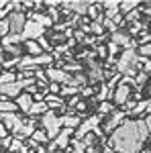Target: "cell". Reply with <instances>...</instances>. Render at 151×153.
<instances>
[{
	"label": "cell",
	"instance_id": "obj_5",
	"mask_svg": "<svg viewBox=\"0 0 151 153\" xmlns=\"http://www.w3.org/2000/svg\"><path fill=\"white\" fill-rule=\"evenodd\" d=\"M6 21H8V29H10V35H21L25 29V23H27V14L21 10H12L8 16H6Z\"/></svg>",
	"mask_w": 151,
	"mask_h": 153
},
{
	"label": "cell",
	"instance_id": "obj_17",
	"mask_svg": "<svg viewBox=\"0 0 151 153\" xmlns=\"http://www.w3.org/2000/svg\"><path fill=\"white\" fill-rule=\"evenodd\" d=\"M61 6L63 8H71L74 12H78V14H86L90 2H68V4H61Z\"/></svg>",
	"mask_w": 151,
	"mask_h": 153
},
{
	"label": "cell",
	"instance_id": "obj_19",
	"mask_svg": "<svg viewBox=\"0 0 151 153\" xmlns=\"http://www.w3.org/2000/svg\"><path fill=\"white\" fill-rule=\"evenodd\" d=\"M31 139H33V141H35L37 145H45V143L49 141V139H47V135H45V131H43V129H35V133L31 135Z\"/></svg>",
	"mask_w": 151,
	"mask_h": 153
},
{
	"label": "cell",
	"instance_id": "obj_28",
	"mask_svg": "<svg viewBox=\"0 0 151 153\" xmlns=\"http://www.w3.org/2000/svg\"><path fill=\"white\" fill-rule=\"evenodd\" d=\"M8 53H12L14 57H23V45H10V47H6Z\"/></svg>",
	"mask_w": 151,
	"mask_h": 153
},
{
	"label": "cell",
	"instance_id": "obj_4",
	"mask_svg": "<svg viewBox=\"0 0 151 153\" xmlns=\"http://www.w3.org/2000/svg\"><path fill=\"white\" fill-rule=\"evenodd\" d=\"M100 118L98 114H94V117H88L86 120H82L80 127L74 131V137H71V141H82L86 135H90V133H94V131L100 127Z\"/></svg>",
	"mask_w": 151,
	"mask_h": 153
},
{
	"label": "cell",
	"instance_id": "obj_34",
	"mask_svg": "<svg viewBox=\"0 0 151 153\" xmlns=\"http://www.w3.org/2000/svg\"><path fill=\"white\" fill-rule=\"evenodd\" d=\"M143 123H145V129H147V133L151 135V114L147 118H143Z\"/></svg>",
	"mask_w": 151,
	"mask_h": 153
},
{
	"label": "cell",
	"instance_id": "obj_3",
	"mask_svg": "<svg viewBox=\"0 0 151 153\" xmlns=\"http://www.w3.org/2000/svg\"><path fill=\"white\" fill-rule=\"evenodd\" d=\"M41 125H43L47 139H55L59 135V131H61V117L55 114L53 110H47L45 114L41 117Z\"/></svg>",
	"mask_w": 151,
	"mask_h": 153
},
{
	"label": "cell",
	"instance_id": "obj_27",
	"mask_svg": "<svg viewBox=\"0 0 151 153\" xmlns=\"http://www.w3.org/2000/svg\"><path fill=\"white\" fill-rule=\"evenodd\" d=\"M6 35H10V29H8V21L2 19L0 21V39H4Z\"/></svg>",
	"mask_w": 151,
	"mask_h": 153
},
{
	"label": "cell",
	"instance_id": "obj_6",
	"mask_svg": "<svg viewBox=\"0 0 151 153\" xmlns=\"http://www.w3.org/2000/svg\"><path fill=\"white\" fill-rule=\"evenodd\" d=\"M43 33H45V29L41 25H37L35 21H27L21 35H23V41H37L39 37H43Z\"/></svg>",
	"mask_w": 151,
	"mask_h": 153
},
{
	"label": "cell",
	"instance_id": "obj_13",
	"mask_svg": "<svg viewBox=\"0 0 151 153\" xmlns=\"http://www.w3.org/2000/svg\"><path fill=\"white\" fill-rule=\"evenodd\" d=\"M16 108L21 110V112H25V114H29V110H31V106H33V98L27 94V92H21V94L16 96Z\"/></svg>",
	"mask_w": 151,
	"mask_h": 153
},
{
	"label": "cell",
	"instance_id": "obj_35",
	"mask_svg": "<svg viewBox=\"0 0 151 153\" xmlns=\"http://www.w3.org/2000/svg\"><path fill=\"white\" fill-rule=\"evenodd\" d=\"M76 106H78V110H80V112H84V110H86V104H84V102H78Z\"/></svg>",
	"mask_w": 151,
	"mask_h": 153
},
{
	"label": "cell",
	"instance_id": "obj_31",
	"mask_svg": "<svg viewBox=\"0 0 151 153\" xmlns=\"http://www.w3.org/2000/svg\"><path fill=\"white\" fill-rule=\"evenodd\" d=\"M106 47H108V51H106V53H110V55H108V57H115L116 53H118V45H115V43H112V41H110V43H108V45H106Z\"/></svg>",
	"mask_w": 151,
	"mask_h": 153
},
{
	"label": "cell",
	"instance_id": "obj_26",
	"mask_svg": "<svg viewBox=\"0 0 151 153\" xmlns=\"http://www.w3.org/2000/svg\"><path fill=\"white\" fill-rule=\"evenodd\" d=\"M139 57H149L151 59V41L149 43H143L139 47Z\"/></svg>",
	"mask_w": 151,
	"mask_h": 153
},
{
	"label": "cell",
	"instance_id": "obj_11",
	"mask_svg": "<svg viewBox=\"0 0 151 153\" xmlns=\"http://www.w3.org/2000/svg\"><path fill=\"white\" fill-rule=\"evenodd\" d=\"M71 137H74V131H71V129H61V131H59V135L53 139L55 149H65L68 143L71 141Z\"/></svg>",
	"mask_w": 151,
	"mask_h": 153
},
{
	"label": "cell",
	"instance_id": "obj_37",
	"mask_svg": "<svg viewBox=\"0 0 151 153\" xmlns=\"http://www.w3.org/2000/svg\"><path fill=\"white\" fill-rule=\"evenodd\" d=\"M147 94L151 96V82H149V86H147Z\"/></svg>",
	"mask_w": 151,
	"mask_h": 153
},
{
	"label": "cell",
	"instance_id": "obj_30",
	"mask_svg": "<svg viewBox=\"0 0 151 153\" xmlns=\"http://www.w3.org/2000/svg\"><path fill=\"white\" fill-rule=\"evenodd\" d=\"M71 145H74V149H71L70 153H84V151H86V147H84V143H82V141H71Z\"/></svg>",
	"mask_w": 151,
	"mask_h": 153
},
{
	"label": "cell",
	"instance_id": "obj_7",
	"mask_svg": "<svg viewBox=\"0 0 151 153\" xmlns=\"http://www.w3.org/2000/svg\"><path fill=\"white\" fill-rule=\"evenodd\" d=\"M129 98H133V88L127 86V84H123V82H118L115 86V92H112V100H115V104L123 106Z\"/></svg>",
	"mask_w": 151,
	"mask_h": 153
},
{
	"label": "cell",
	"instance_id": "obj_18",
	"mask_svg": "<svg viewBox=\"0 0 151 153\" xmlns=\"http://www.w3.org/2000/svg\"><path fill=\"white\" fill-rule=\"evenodd\" d=\"M47 110V104L45 102H33V106H31V110H29V114L27 117H43Z\"/></svg>",
	"mask_w": 151,
	"mask_h": 153
},
{
	"label": "cell",
	"instance_id": "obj_24",
	"mask_svg": "<svg viewBox=\"0 0 151 153\" xmlns=\"http://www.w3.org/2000/svg\"><path fill=\"white\" fill-rule=\"evenodd\" d=\"M23 145H25L23 139H16V137H12V143H10V147H8V153H19Z\"/></svg>",
	"mask_w": 151,
	"mask_h": 153
},
{
	"label": "cell",
	"instance_id": "obj_25",
	"mask_svg": "<svg viewBox=\"0 0 151 153\" xmlns=\"http://www.w3.org/2000/svg\"><path fill=\"white\" fill-rule=\"evenodd\" d=\"M61 70L65 71V74H70V71L82 74V65H80V63H76V61H71V63H68V65H61Z\"/></svg>",
	"mask_w": 151,
	"mask_h": 153
},
{
	"label": "cell",
	"instance_id": "obj_23",
	"mask_svg": "<svg viewBox=\"0 0 151 153\" xmlns=\"http://www.w3.org/2000/svg\"><path fill=\"white\" fill-rule=\"evenodd\" d=\"M88 33H92V35H96V37H102L104 35V27L100 23H96V21H92V25L88 27Z\"/></svg>",
	"mask_w": 151,
	"mask_h": 153
},
{
	"label": "cell",
	"instance_id": "obj_32",
	"mask_svg": "<svg viewBox=\"0 0 151 153\" xmlns=\"http://www.w3.org/2000/svg\"><path fill=\"white\" fill-rule=\"evenodd\" d=\"M96 47V53L100 55V57H108V53H106V45H94Z\"/></svg>",
	"mask_w": 151,
	"mask_h": 153
},
{
	"label": "cell",
	"instance_id": "obj_20",
	"mask_svg": "<svg viewBox=\"0 0 151 153\" xmlns=\"http://www.w3.org/2000/svg\"><path fill=\"white\" fill-rule=\"evenodd\" d=\"M12 82H16V74H14V71H2V74H0V86L12 84Z\"/></svg>",
	"mask_w": 151,
	"mask_h": 153
},
{
	"label": "cell",
	"instance_id": "obj_21",
	"mask_svg": "<svg viewBox=\"0 0 151 153\" xmlns=\"http://www.w3.org/2000/svg\"><path fill=\"white\" fill-rule=\"evenodd\" d=\"M139 6H141L139 2H118V10H121V14H123V12L135 10V8H139Z\"/></svg>",
	"mask_w": 151,
	"mask_h": 153
},
{
	"label": "cell",
	"instance_id": "obj_22",
	"mask_svg": "<svg viewBox=\"0 0 151 153\" xmlns=\"http://www.w3.org/2000/svg\"><path fill=\"white\" fill-rule=\"evenodd\" d=\"M110 112H115V106L110 102H100L98 104V117H104V114H110Z\"/></svg>",
	"mask_w": 151,
	"mask_h": 153
},
{
	"label": "cell",
	"instance_id": "obj_1",
	"mask_svg": "<svg viewBox=\"0 0 151 153\" xmlns=\"http://www.w3.org/2000/svg\"><path fill=\"white\" fill-rule=\"evenodd\" d=\"M149 133L145 129L143 118H125L118 127L115 129L108 147L115 153H139L143 149V143L147 141Z\"/></svg>",
	"mask_w": 151,
	"mask_h": 153
},
{
	"label": "cell",
	"instance_id": "obj_10",
	"mask_svg": "<svg viewBox=\"0 0 151 153\" xmlns=\"http://www.w3.org/2000/svg\"><path fill=\"white\" fill-rule=\"evenodd\" d=\"M23 92V84L21 82H12L0 86V98L2 100H16V96Z\"/></svg>",
	"mask_w": 151,
	"mask_h": 153
},
{
	"label": "cell",
	"instance_id": "obj_8",
	"mask_svg": "<svg viewBox=\"0 0 151 153\" xmlns=\"http://www.w3.org/2000/svg\"><path fill=\"white\" fill-rule=\"evenodd\" d=\"M125 118H127V112H125V110H115V112L108 114V120L104 123V127H100V129H102V133H110V135H112L115 129L125 120Z\"/></svg>",
	"mask_w": 151,
	"mask_h": 153
},
{
	"label": "cell",
	"instance_id": "obj_12",
	"mask_svg": "<svg viewBox=\"0 0 151 153\" xmlns=\"http://www.w3.org/2000/svg\"><path fill=\"white\" fill-rule=\"evenodd\" d=\"M110 37H112V43L118 45V47H125V49H135L137 47L135 41H133L129 35H125V33H118V31H116V33H112Z\"/></svg>",
	"mask_w": 151,
	"mask_h": 153
},
{
	"label": "cell",
	"instance_id": "obj_9",
	"mask_svg": "<svg viewBox=\"0 0 151 153\" xmlns=\"http://www.w3.org/2000/svg\"><path fill=\"white\" fill-rule=\"evenodd\" d=\"M45 74H47V80H49V82H55V84H59V86H61V84H70L71 86V76L65 74L61 68H53V65H51V68H47Z\"/></svg>",
	"mask_w": 151,
	"mask_h": 153
},
{
	"label": "cell",
	"instance_id": "obj_33",
	"mask_svg": "<svg viewBox=\"0 0 151 153\" xmlns=\"http://www.w3.org/2000/svg\"><path fill=\"white\" fill-rule=\"evenodd\" d=\"M80 92H82V96H92L94 94V88H92V86H84Z\"/></svg>",
	"mask_w": 151,
	"mask_h": 153
},
{
	"label": "cell",
	"instance_id": "obj_29",
	"mask_svg": "<svg viewBox=\"0 0 151 153\" xmlns=\"http://www.w3.org/2000/svg\"><path fill=\"white\" fill-rule=\"evenodd\" d=\"M59 92H61V86L55 82L49 84V90H47V94H53V96H59Z\"/></svg>",
	"mask_w": 151,
	"mask_h": 153
},
{
	"label": "cell",
	"instance_id": "obj_14",
	"mask_svg": "<svg viewBox=\"0 0 151 153\" xmlns=\"http://www.w3.org/2000/svg\"><path fill=\"white\" fill-rule=\"evenodd\" d=\"M80 123H82V118L76 117V114H61V127H63V129L76 131L80 127Z\"/></svg>",
	"mask_w": 151,
	"mask_h": 153
},
{
	"label": "cell",
	"instance_id": "obj_15",
	"mask_svg": "<svg viewBox=\"0 0 151 153\" xmlns=\"http://www.w3.org/2000/svg\"><path fill=\"white\" fill-rule=\"evenodd\" d=\"M23 47H25V51H27L29 57H39V55L43 53V49L39 47L37 41H23Z\"/></svg>",
	"mask_w": 151,
	"mask_h": 153
},
{
	"label": "cell",
	"instance_id": "obj_16",
	"mask_svg": "<svg viewBox=\"0 0 151 153\" xmlns=\"http://www.w3.org/2000/svg\"><path fill=\"white\" fill-rule=\"evenodd\" d=\"M145 112H151V102H149V100H145V102H137L135 108L129 112V117H143Z\"/></svg>",
	"mask_w": 151,
	"mask_h": 153
},
{
	"label": "cell",
	"instance_id": "obj_36",
	"mask_svg": "<svg viewBox=\"0 0 151 153\" xmlns=\"http://www.w3.org/2000/svg\"><path fill=\"white\" fill-rule=\"evenodd\" d=\"M102 153H115V151H112L110 147H104V149H102Z\"/></svg>",
	"mask_w": 151,
	"mask_h": 153
},
{
	"label": "cell",
	"instance_id": "obj_2",
	"mask_svg": "<svg viewBox=\"0 0 151 153\" xmlns=\"http://www.w3.org/2000/svg\"><path fill=\"white\" fill-rule=\"evenodd\" d=\"M137 51L135 49H125L118 59H116V74H125L127 78H133V76H137V68H135V63H137Z\"/></svg>",
	"mask_w": 151,
	"mask_h": 153
}]
</instances>
